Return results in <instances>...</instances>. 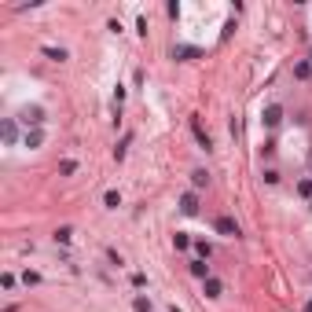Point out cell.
<instances>
[{
    "label": "cell",
    "mask_w": 312,
    "mask_h": 312,
    "mask_svg": "<svg viewBox=\"0 0 312 312\" xmlns=\"http://www.w3.org/2000/svg\"><path fill=\"white\" fill-rule=\"evenodd\" d=\"M191 275H195V279H210L213 272H210V264L198 257V261H191Z\"/></svg>",
    "instance_id": "9c48e42d"
},
{
    "label": "cell",
    "mask_w": 312,
    "mask_h": 312,
    "mask_svg": "<svg viewBox=\"0 0 312 312\" xmlns=\"http://www.w3.org/2000/svg\"><path fill=\"white\" fill-rule=\"evenodd\" d=\"M308 62H312V48H308Z\"/></svg>",
    "instance_id": "4316f807"
},
{
    "label": "cell",
    "mask_w": 312,
    "mask_h": 312,
    "mask_svg": "<svg viewBox=\"0 0 312 312\" xmlns=\"http://www.w3.org/2000/svg\"><path fill=\"white\" fill-rule=\"evenodd\" d=\"M261 121H264V129H279V121H283V107L268 103V107H264V114H261Z\"/></svg>",
    "instance_id": "6da1fadb"
},
{
    "label": "cell",
    "mask_w": 312,
    "mask_h": 312,
    "mask_svg": "<svg viewBox=\"0 0 312 312\" xmlns=\"http://www.w3.org/2000/svg\"><path fill=\"white\" fill-rule=\"evenodd\" d=\"M22 283H26V287H37V283H41V275H37V272H26V275H22Z\"/></svg>",
    "instance_id": "603a6c76"
},
{
    "label": "cell",
    "mask_w": 312,
    "mask_h": 312,
    "mask_svg": "<svg viewBox=\"0 0 312 312\" xmlns=\"http://www.w3.org/2000/svg\"><path fill=\"white\" fill-rule=\"evenodd\" d=\"M74 173H77V162H74V158L59 162V177H74Z\"/></svg>",
    "instance_id": "5bb4252c"
},
{
    "label": "cell",
    "mask_w": 312,
    "mask_h": 312,
    "mask_svg": "<svg viewBox=\"0 0 312 312\" xmlns=\"http://www.w3.org/2000/svg\"><path fill=\"white\" fill-rule=\"evenodd\" d=\"M129 144H132V132H125V136H121V144L114 147V158H118V162L125 158V151H129Z\"/></svg>",
    "instance_id": "8fae6325"
},
{
    "label": "cell",
    "mask_w": 312,
    "mask_h": 312,
    "mask_svg": "<svg viewBox=\"0 0 312 312\" xmlns=\"http://www.w3.org/2000/svg\"><path fill=\"white\" fill-rule=\"evenodd\" d=\"M308 165H312V158H308Z\"/></svg>",
    "instance_id": "83f0119b"
},
{
    "label": "cell",
    "mask_w": 312,
    "mask_h": 312,
    "mask_svg": "<svg viewBox=\"0 0 312 312\" xmlns=\"http://www.w3.org/2000/svg\"><path fill=\"white\" fill-rule=\"evenodd\" d=\"M44 55H48L52 62H62L66 59V48H44Z\"/></svg>",
    "instance_id": "d6986e66"
},
{
    "label": "cell",
    "mask_w": 312,
    "mask_h": 312,
    "mask_svg": "<svg viewBox=\"0 0 312 312\" xmlns=\"http://www.w3.org/2000/svg\"><path fill=\"white\" fill-rule=\"evenodd\" d=\"M264 184H279V173H275V169H264Z\"/></svg>",
    "instance_id": "cb8c5ba5"
},
{
    "label": "cell",
    "mask_w": 312,
    "mask_h": 312,
    "mask_svg": "<svg viewBox=\"0 0 312 312\" xmlns=\"http://www.w3.org/2000/svg\"><path fill=\"white\" fill-rule=\"evenodd\" d=\"M4 140H8V144H15V140H19V125H15L11 118L4 121Z\"/></svg>",
    "instance_id": "7c38bea8"
},
{
    "label": "cell",
    "mask_w": 312,
    "mask_h": 312,
    "mask_svg": "<svg viewBox=\"0 0 312 312\" xmlns=\"http://www.w3.org/2000/svg\"><path fill=\"white\" fill-rule=\"evenodd\" d=\"M202 294H206L210 301H213V298H221V294H224V283H221V279H217V275L202 279Z\"/></svg>",
    "instance_id": "5b68a950"
},
{
    "label": "cell",
    "mask_w": 312,
    "mask_h": 312,
    "mask_svg": "<svg viewBox=\"0 0 312 312\" xmlns=\"http://www.w3.org/2000/svg\"><path fill=\"white\" fill-rule=\"evenodd\" d=\"M70 239H74V228H70V224H62V228L55 231V242H70Z\"/></svg>",
    "instance_id": "2e32d148"
},
{
    "label": "cell",
    "mask_w": 312,
    "mask_h": 312,
    "mask_svg": "<svg viewBox=\"0 0 312 312\" xmlns=\"http://www.w3.org/2000/svg\"><path fill=\"white\" fill-rule=\"evenodd\" d=\"M26 125H33V129H41L44 125V107H22V114H19Z\"/></svg>",
    "instance_id": "3957f363"
},
{
    "label": "cell",
    "mask_w": 312,
    "mask_h": 312,
    "mask_svg": "<svg viewBox=\"0 0 312 312\" xmlns=\"http://www.w3.org/2000/svg\"><path fill=\"white\" fill-rule=\"evenodd\" d=\"M173 59H198V48H173Z\"/></svg>",
    "instance_id": "e0dca14e"
},
{
    "label": "cell",
    "mask_w": 312,
    "mask_h": 312,
    "mask_svg": "<svg viewBox=\"0 0 312 312\" xmlns=\"http://www.w3.org/2000/svg\"><path fill=\"white\" fill-rule=\"evenodd\" d=\"M173 246H177V250H187V246H191V239H187L184 231H177V235H173Z\"/></svg>",
    "instance_id": "ffe728a7"
},
{
    "label": "cell",
    "mask_w": 312,
    "mask_h": 312,
    "mask_svg": "<svg viewBox=\"0 0 312 312\" xmlns=\"http://www.w3.org/2000/svg\"><path fill=\"white\" fill-rule=\"evenodd\" d=\"M41 144H44V132H41V129H29V132L22 136V147H29V151L41 147Z\"/></svg>",
    "instance_id": "52a82bcc"
},
{
    "label": "cell",
    "mask_w": 312,
    "mask_h": 312,
    "mask_svg": "<svg viewBox=\"0 0 312 312\" xmlns=\"http://www.w3.org/2000/svg\"><path fill=\"white\" fill-rule=\"evenodd\" d=\"M132 308H136V312H151V298H147V294H136V298H132Z\"/></svg>",
    "instance_id": "4fadbf2b"
},
{
    "label": "cell",
    "mask_w": 312,
    "mask_h": 312,
    "mask_svg": "<svg viewBox=\"0 0 312 312\" xmlns=\"http://www.w3.org/2000/svg\"><path fill=\"white\" fill-rule=\"evenodd\" d=\"M213 228L221 231L224 239H239V224L231 221V217H217V221H213Z\"/></svg>",
    "instance_id": "7a4b0ae2"
},
{
    "label": "cell",
    "mask_w": 312,
    "mask_h": 312,
    "mask_svg": "<svg viewBox=\"0 0 312 312\" xmlns=\"http://www.w3.org/2000/svg\"><path fill=\"white\" fill-rule=\"evenodd\" d=\"M206 184H210V173H206V169H195V173H191V187H195V191H202Z\"/></svg>",
    "instance_id": "30bf717a"
},
{
    "label": "cell",
    "mask_w": 312,
    "mask_h": 312,
    "mask_svg": "<svg viewBox=\"0 0 312 312\" xmlns=\"http://www.w3.org/2000/svg\"><path fill=\"white\" fill-rule=\"evenodd\" d=\"M195 250H198V257H202V261H210V254H213L210 242H195Z\"/></svg>",
    "instance_id": "44dd1931"
},
{
    "label": "cell",
    "mask_w": 312,
    "mask_h": 312,
    "mask_svg": "<svg viewBox=\"0 0 312 312\" xmlns=\"http://www.w3.org/2000/svg\"><path fill=\"white\" fill-rule=\"evenodd\" d=\"M191 132H195V140H198V147H202V151H210V147H213V140H210L206 132H202V125H198V118H191Z\"/></svg>",
    "instance_id": "8992f818"
},
{
    "label": "cell",
    "mask_w": 312,
    "mask_h": 312,
    "mask_svg": "<svg viewBox=\"0 0 312 312\" xmlns=\"http://www.w3.org/2000/svg\"><path fill=\"white\" fill-rule=\"evenodd\" d=\"M4 312H19V305H8V308H4Z\"/></svg>",
    "instance_id": "d4e9b609"
},
{
    "label": "cell",
    "mask_w": 312,
    "mask_h": 312,
    "mask_svg": "<svg viewBox=\"0 0 312 312\" xmlns=\"http://www.w3.org/2000/svg\"><path fill=\"white\" fill-rule=\"evenodd\" d=\"M294 77H298V81H308V77H312V62H308V59L294 62Z\"/></svg>",
    "instance_id": "ba28073f"
},
{
    "label": "cell",
    "mask_w": 312,
    "mask_h": 312,
    "mask_svg": "<svg viewBox=\"0 0 312 312\" xmlns=\"http://www.w3.org/2000/svg\"><path fill=\"white\" fill-rule=\"evenodd\" d=\"M180 213H187V217L198 213V191H184L180 195Z\"/></svg>",
    "instance_id": "277c9868"
},
{
    "label": "cell",
    "mask_w": 312,
    "mask_h": 312,
    "mask_svg": "<svg viewBox=\"0 0 312 312\" xmlns=\"http://www.w3.org/2000/svg\"><path fill=\"white\" fill-rule=\"evenodd\" d=\"M301 312H312V301H305V308H301Z\"/></svg>",
    "instance_id": "484cf974"
},
{
    "label": "cell",
    "mask_w": 312,
    "mask_h": 312,
    "mask_svg": "<svg viewBox=\"0 0 312 312\" xmlns=\"http://www.w3.org/2000/svg\"><path fill=\"white\" fill-rule=\"evenodd\" d=\"M0 287H4V290H15V275L4 272V275H0Z\"/></svg>",
    "instance_id": "7402d4cb"
},
{
    "label": "cell",
    "mask_w": 312,
    "mask_h": 312,
    "mask_svg": "<svg viewBox=\"0 0 312 312\" xmlns=\"http://www.w3.org/2000/svg\"><path fill=\"white\" fill-rule=\"evenodd\" d=\"M103 202H107V210H118V206H121V195H118V191H107Z\"/></svg>",
    "instance_id": "ac0fdd59"
},
{
    "label": "cell",
    "mask_w": 312,
    "mask_h": 312,
    "mask_svg": "<svg viewBox=\"0 0 312 312\" xmlns=\"http://www.w3.org/2000/svg\"><path fill=\"white\" fill-rule=\"evenodd\" d=\"M298 195H301V198H312V177L298 180Z\"/></svg>",
    "instance_id": "9a60e30c"
}]
</instances>
